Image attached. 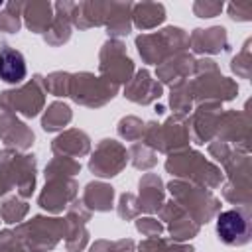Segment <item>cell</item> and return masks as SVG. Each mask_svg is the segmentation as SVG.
I'll use <instances>...</instances> for the list:
<instances>
[{
    "instance_id": "obj_30",
    "label": "cell",
    "mask_w": 252,
    "mask_h": 252,
    "mask_svg": "<svg viewBox=\"0 0 252 252\" xmlns=\"http://www.w3.org/2000/svg\"><path fill=\"white\" fill-rule=\"evenodd\" d=\"M140 252H193L191 246L175 242V240H163L159 236L156 238H146L140 242Z\"/></svg>"
},
{
    "instance_id": "obj_27",
    "label": "cell",
    "mask_w": 252,
    "mask_h": 252,
    "mask_svg": "<svg viewBox=\"0 0 252 252\" xmlns=\"http://www.w3.org/2000/svg\"><path fill=\"white\" fill-rule=\"evenodd\" d=\"M69 120H71V108L63 102H53L45 110L41 126H43L45 132H55V130H61L63 126H67Z\"/></svg>"
},
{
    "instance_id": "obj_28",
    "label": "cell",
    "mask_w": 252,
    "mask_h": 252,
    "mask_svg": "<svg viewBox=\"0 0 252 252\" xmlns=\"http://www.w3.org/2000/svg\"><path fill=\"white\" fill-rule=\"evenodd\" d=\"M191 102H193V96H191V89H189V83L183 81L179 85H173L171 87V94H169V104L171 108L177 112V114H185L191 110Z\"/></svg>"
},
{
    "instance_id": "obj_34",
    "label": "cell",
    "mask_w": 252,
    "mask_h": 252,
    "mask_svg": "<svg viewBox=\"0 0 252 252\" xmlns=\"http://www.w3.org/2000/svg\"><path fill=\"white\" fill-rule=\"evenodd\" d=\"M118 134L122 138H126L128 142H136L144 134V124H142V120H138L134 116H126L118 122Z\"/></svg>"
},
{
    "instance_id": "obj_2",
    "label": "cell",
    "mask_w": 252,
    "mask_h": 252,
    "mask_svg": "<svg viewBox=\"0 0 252 252\" xmlns=\"http://www.w3.org/2000/svg\"><path fill=\"white\" fill-rule=\"evenodd\" d=\"M193 71H195L197 79L193 83H189V89H191V96L197 98L199 102L228 100L236 94V85L219 73L213 59L195 61Z\"/></svg>"
},
{
    "instance_id": "obj_18",
    "label": "cell",
    "mask_w": 252,
    "mask_h": 252,
    "mask_svg": "<svg viewBox=\"0 0 252 252\" xmlns=\"http://www.w3.org/2000/svg\"><path fill=\"white\" fill-rule=\"evenodd\" d=\"M124 96L138 104H150L161 96V85L156 79H152L148 71H138L134 79L128 81V87L124 89Z\"/></svg>"
},
{
    "instance_id": "obj_37",
    "label": "cell",
    "mask_w": 252,
    "mask_h": 252,
    "mask_svg": "<svg viewBox=\"0 0 252 252\" xmlns=\"http://www.w3.org/2000/svg\"><path fill=\"white\" fill-rule=\"evenodd\" d=\"M136 228H138L144 236H148V238H156V236H159V232L163 230L161 222H158V220L152 219V217L138 219V220H136Z\"/></svg>"
},
{
    "instance_id": "obj_17",
    "label": "cell",
    "mask_w": 252,
    "mask_h": 252,
    "mask_svg": "<svg viewBox=\"0 0 252 252\" xmlns=\"http://www.w3.org/2000/svg\"><path fill=\"white\" fill-rule=\"evenodd\" d=\"M193 67H195V59L189 53L179 51V53L171 55L169 59H165L163 63H159L156 75L161 83L173 87V85L183 83L189 77V73L193 71Z\"/></svg>"
},
{
    "instance_id": "obj_19",
    "label": "cell",
    "mask_w": 252,
    "mask_h": 252,
    "mask_svg": "<svg viewBox=\"0 0 252 252\" xmlns=\"http://www.w3.org/2000/svg\"><path fill=\"white\" fill-rule=\"evenodd\" d=\"M189 47L197 53H219L228 49V39H226V30L217 26L209 30H195L189 35Z\"/></svg>"
},
{
    "instance_id": "obj_24",
    "label": "cell",
    "mask_w": 252,
    "mask_h": 252,
    "mask_svg": "<svg viewBox=\"0 0 252 252\" xmlns=\"http://www.w3.org/2000/svg\"><path fill=\"white\" fill-rule=\"evenodd\" d=\"M112 199H114V191L110 185L106 183H89L85 187L83 193V205L89 211H110L112 209Z\"/></svg>"
},
{
    "instance_id": "obj_4",
    "label": "cell",
    "mask_w": 252,
    "mask_h": 252,
    "mask_svg": "<svg viewBox=\"0 0 252 252\" xmlns=\"http://www.w3.org/2000/svg\"><path fill=\"white\" fill-rule=\"evenodd\" d=\"M14 232L26 252H45L65 236V219L33 217L32 220L22 222Z\"/></svg>"
},
{
    "instance_id": "obj_7",
    "label": "cell",
    "mask_w": 252,
    "mask_h": 252,
    "mask_svg": "<svg viewBox=\"0 0 252 252\" xmlns=\"http://www.w3.org/2000/svg\"><path fill=\"white\" fill-rule=\"evenodd\" d=\"M0 177L8 187H16L20 197H30L35 187V158L16 150L0 152Z\"/></svg>"
},
{
    "instance_id": "obj_13",
    "label": "cell",
    "mask_w": 252,
    "mask_h": 252,
    "mask_svg": "<svg viewBox=\"0 0 252 252\" xmlns=\"http://www.w3.org/2000/svg\"><path fill=\"white\" fill-rule=\"evenodd\" d=\"M47 183L39 195V207L49 213H59L77 197V183L73 177L57 175V177H45Z\"/></svg>"
},
{
    "instance_id": "obj_25",
    "label": "cell",
    "mask_w": 252,
    "mask_h": 252,
    "mask_svg": "<svg viewBox=\"0 0 252 252\" xmlns=\"http://www.w3.org/2000/svg\"><path fill=\"white\" fill-rule=\"evenodd\" d=\"M132 20L140 30H152L158 24L165 20V10L161 4L154 2H142V4H132Z\"/></svg>"
},
{
    "instance_id": "obj_1",
    "label": "cell",
    "mask_w": 252,
    "mask_h": 252,
    "mask_svg": "<svg viewBox=\"0 0 252 252\" xmlns=\"http://www.w3.org/2000/svg\"><path fill=\"white\" fill-rule=\"evenodd\" d=\"M165 169L171 175L183 177L185 181L205 187V189L217 187L222 177L217 165L207 161L199 152H191V150H181V152L171 154L165 161Z\"/></svg>"
},
{
    "instance_id": "obj_12",
    "label": "cell",
    "mask_w": 252,
    "mask_h": 252,
    "mask_svg": "<svg viewBox=\"0 0 252 252\" xmlns=\"http://www.w3.org/2000/svg\"><path fill=\"white\" fill-rule=\"evenodd\" d=\"M128 161L126 148L116 140H102L93 158L89 159V169L98 177H112L116 175Z\"/></svg>"
},
{
    "instance_id": "obj_15",
    "label": "cell",
    "mask_w": 252,
    "mask_h": 252,
    "mask_svg": "<svg viewBox=\"0 0 252 252\" xmlns=\"http://www.w3.org/2000/svg\"><path fill=\"white\" fill-rule=\"evenodd\" d=\"M219 118H220L219 102H201V106L197 108V112L189 122V132L193 134V140L197 144L209 142L217 130Z\"/></svg>"
},
{
    "instance_id": "obj_6",
    "label": "cell",
    "mask_w": 252,
    "mask_h": 252,
    "mask_svg": "<svg viewBox=\"0 0 252 252\" xmlns=\"http://www.w3.org/2000/svg\"><path fill=\"white\" fill-rule=\"evenodd\" d=\"M167 187L173 197L171 201H175L197 224L207 222L219 209V201L205 187L193 185L189 181H171Z\"/></svg>"
},
{
    "instance_id": "obj_29",
    "label": "cell",
    "mask_w": 252,
    "mask_h": 252,
    "mask_svg": "<svg viewBox=\"0 0 252 252\" xmlns=\"http://www.w3.org/2000/svg\"><path fill=\"white\" fill-rule=\"evenodd\" d=\"M28 213V203L22 201L20 197H10L0 205V219L8 224L20 222Z\"/></svg>"
},
{
    "instance_id": "obj_26",
    "label": "cell",
    "mask_w": 252,
    "mask_h": 252,
    "mask_svg": "<svg viewBox=\"0 0 252 252\" xmlns=\"http://www.w3.org/2000/svg\"><path fill=\"white\" fill-rule=\"evenodd\" d=\"M130 10H132V4H116V2H110V10H108V16H106V28H108V33L110 35H128L130 33Z\"/></svg>"
},
{
    "instance_id": "obj_23",
    "label": "cell",
    "mask_w": 252,
    "mask_h": 252,
    "mask_svg": "<svg viewBox=\"0 0 252 252\" xmlns=\"http://www.w3.org/2000/svg\"><path fill=\"white\" fill-rule=\"evenodd\" d=\"M22 16L26 20V26L35 33H45V30L53 22V6L49 2H30L24 4Z\"/></svg>"
},
{
    "instance_id": "obj_14",
    "label": "cell",
    "mask_w": 252,
    "mask_h": 252,
    "mask_svg": "<svg viewBox=\"0 0 252 252\" xmlns=\"http://www.w3.org/2000/svg\"><path fill=\"white\" fill-rule=\"evenodd\" d=\"M159 217L163 220H167V226H169V232H171V240H175V242L193 238L199 232V224L175 201L163 203V207L159 209Z\"/></svg>"
},
{
    "instance_id": "obj_31",
    "label": "cell",
    "mask_w": 252,
    "mask_h": 252,
    "mask_svg": "<svg viewBox=\"0 0 252 252\" xmlns=\"http://www.w3.org/2000/svg\"><path fill=\"white\" fill-rule=\"evenodd\" d=\"M24 4L22 2H10L0 12V32L16 33L20 30V16H22Z\"/></svg>"
},
{
    "instance_id": "obj_22",
    "label": "cell",
    "mask_w": 252,
    "mask_h": 252,
    "mask_svg": "<svg viewBox=\"0 0 252 252\" xmlns=\"http://www.w3.org/2000/svg\"><path fill=\"white\" fill-rule=\"evenodd\" d=\"M140 211L144 213H156L163 207V187L161 179L154 173H146L140 179Z\"/></svg>"
},
{
    "instance_id": "obj_20",
    "label": "cell",
    "mask_w": 252,
    "mask_h": 252,
    "mask_svg": "<svg viewBox=\"0 0 252 252\" xmlns=\"http://www.w3.org/2000/svg\"><path fill=\"white\" fill-rule=\"evenodd\" d=\"M28 75V67H26V59L24 55L10 47V45H2L0 47V79L8 85H20Z\"/></svg>"
},
{
    "instance_id": "obj_10",
    "label": "cell",
    "mask_w": 252,
    "mask_h": 252,
    "mask_svg": "<svg viewBox=\"0 0 252 252\" xmlns=\"http://www.w3.org/2000/svg\"><path fill=\"white\" fill-rule=\"evenodd\" d=\"M98 69H100V77L118 85V83H128L132 79V73H134V65H132V59L126 55V49L122 45V41L118 39H110L102 45L100 49V63H98Z\"/></svg>"
},
{
    "instance_id": "obj_38",
    "label": "cell",
    "mask_w": 252,
    "mask_h": 252,
    "mask_svg": "<svg viewBox=\"0 0 252 252\" xmlns=\"http://www.w3.org/2000/svg\"><path fill=\"white\" fill-rule=\"evenodd\" d=\"M193 10H195V14L199 18H213L222 10V4H217V2H195Z\"/></svg>"
},
{
    "instance_id": "obj_3",
    "label": "cell",
    "mask_w": 252,
    "mask_h": 252,
    "mask_svg": "<svg viewBox=\"0 0 252 252\" xmlns=\"http://www.w3.org/2000/svg\"><path fill=\"white\" fill-rule=\"evenodd\" d=\"M136 47L146 63H163L171 55L189 47V33L181 28H165L154 33H142L136 37Z\"/></svg>"
},
{
    "instance_id": "obj_9",
    "label": "cell",
    "mask_w": 252,
    "mask_h": 252,
    "mask_svg": "<svg viewBox=\"0 0 252 252\" xmlns=\"http://www.w3.org/2000/svg\"><path fill=\"white\" fill-rule=\"evenodd\" d=\"M45 102V87L43 79L39 75L33 77V81L14 89V91H4L0 93V106L14 112V114H24L28 118L35 116Z\"/></svg>"
},
{
    "instance_id": "obj_33",
    "label": "cell",
    "mask_w": 252,
    "mask_h": 252,
    "mask_svg": "<svg viewBox=\"0 0 252 252\" xmlns=\"http://www.w3.org/2000/svg\"><path fill=\"white\" fill-rule=\"evenodd\" d=\"M128 156H132V165L138 167V169H148V167H152L158 161L156 159V152L152 148H148L146 144L132 146V150H130Z\"/></svg>"
},
{
    "instance_id": "obj_11",
    "label": "cell",
    "mask_w": 252,
    "mask_h": 252,
    "mask_svg": "<svg viewBox=\"0 0 252 252\" xmlns=\"http://www.w3.org/2000/svg\"><path fill=\"white\" fill-rule=\"evenodd\" d=\"M217 234L228 246H242L250 240V215L248 205L230 209L217 217Z\"/></svg>"
},
{
    "instance_id": "obj_21",
    "label": "cell",
    "mask_w": 252,
    "mask_h": 252,
    "mask_svg": "<svg viewBox=\"0 0 252 252\" xmlns=\"http://www.w3.org/2000/svg\"><path fill=\"white\" fill-rule=\"evenodd\" d=\"M51 150L55 156H65V158H79L89 154L91 150V140L85 132L81 130H67L61 136H57L51 144Z\"/></svg>"
},
{
    "instance_id": "obj_32",
    "label": "cell",
    "mask_w": 252,
    "mask_h": 252,
    "mask_svg": "<svg viewBox=\"0 0 252 252\" xmlns=\"http://www.w3.org/2000/svg\"><path fill=\"white\" fill-rule=\"evenodd\" d=\"M69 83H71V75L69 73H51L49 77L43 79L45 93H51L55 96L69 94Z\"/></svg>"
},
{
    "instance_id": "obj_36",
    "label": "cell",
    "mask_w": 252,
    "mask_h": 252,
    "mask_svg": "<svg viewBox=\"0 0 252 252\" xmlns=\"http://www.w3.org/2000/svg\"><path fill=\"white\" fill-rule=\"evenodd\" d=\"M140 213V207H138V201L132 193H124L120 197V203H118V215L122 219H132Z\"/></svg>"
},
{
    "instance_id": "obj_8",
    "label": "cell",
    "mask_w": 252,
    "mask_h": 252,
    "mask_svg": "<svg viewBox=\"0 0 252 252\" xmlns=\"http://www.w3.org/2000/svg\"><path fill=\"white\" fill-rule=\"evenodd\" d=\"M118 91V85L102 79V77H94L93 73H77L71 75V83H69V96L85 106H102L104 102H108Z\"/></svg>"
},
{
    "instance_id": "obj_16",
    "label": "cell",
    "mask_w": 252,
    "mask_h": 252,
    "mask_svg": "<svg viewBox=\"0 0 252 252\" xmlns=\"http://www.w3.org/2000/svg\"><path fill=\"white\" fill-rule=\"evenodd\" d=\"M0 136L8 146L26 150L33 144V132L16 118L14 112L0 106Z\"/></svg>"
},
{
    "instance_id": "obj_35",
    "label": "cell",
    "mask_w": 252,
    "mask_h": 252,
    "mask_svg": "<svg viewBox=\"0 0 252 252\" xmlns=\"http://www.w3.org/2000/svg\"><path fill=\"white\" fill-rule=\"evenodd\" d=\"M132 246H134L132 240H116V242L96 240L91 246V252H132Z\"/></svg>"
},
{
    "instance_id": "obj_5",
    "label": "cell",
    "mask_w": 252,
    "mask_h": 252,
    "mask_svg": "<svg viewBox=\"0 0 252 252\" xmlns=\"http://www.w3.org/2000/svg\"><path fill=\"white\" fill-rule=\"evenodd\" d=\"M144 142L154 152H181L187 148V140L191 136L189 122L181 114H173L163 124L150 122L144 126Z\"/></svg>"
},
{
    "instance_id": "obj_40",
    "label": "cell",
    "mask_w": 252,
    "mask_h": 252,
    "mask_svg": "<svg viewBox=\"0 0 252 252\" xmlns=\"http://www.w3.org/2000/svg\"><path fill=\"white\" fill-rule=\"evenodd\" d=\"M0 8H2V2H0Z\"/></svg>"
},
{
    "instance_id": "obj_39",
    "label": "cell",
    "mask_w": 252,
    "mask_h": 252,
    "mask_svg": "<svg viewBox=\"0 0 252 252\" xmlns=\"http://www.w3.org/2000/svg\"><path fill=\"white\" fill-rule=\"evenodd\" d=\"M8 191H10L8 183H6V181H4L2 177H0V195H4V193H8Z\"/></svg>"
}]
</instances>
